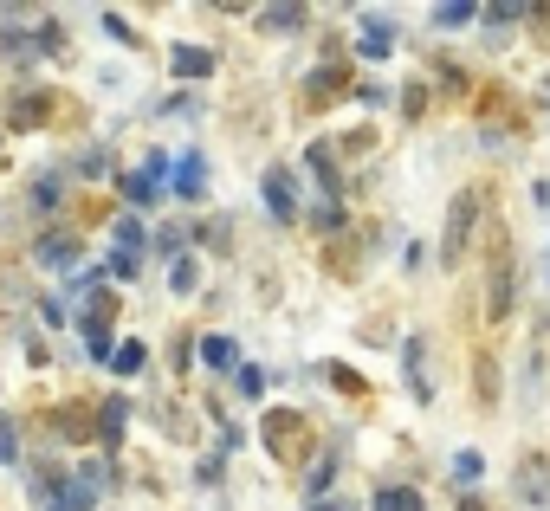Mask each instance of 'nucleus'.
<instances>
[{"label":"nucleus","instance_id":"f257e3e1","mask_svg":"<svg viewBox=\"0 0 550 511\" xmlns=\"http://www.w3.org/2000/svg\"><path fill=\"white\" fill-rule=\"evenodd\" d=\"M473 227H479V195H473V188H460V195L447 201V227H440V266H460V259H466Z\"/></svg>","mask_w":550,"mask_h":511},{"label":"nucleus","instance_id":"f03ea898","mask_svg":"<svg viewBox=\"0 0 550 511\" xmlns=\"http://www.w3.org/2000/svg\"><path fill=\"white\" fill-rule=\"evenodd\" d=\"M104 486H110V473H104L98 460H85L78 473H65V486H59V499H52V511H98Z\"/></svg>","mask_w":550,"mask_h":511},{"label":"nucleus","instance_id":"7ed1b4c3","mask_svg":"<svg viewBox=\"0 0 550 511\" xmlns=\"http://www.w3.org/2000/svg\"><path fill=\"white\" fill-rule=\"evenodd\" d=\"M162 175H169V156H143V169H136V175H117V195L130 207H156L162 201V188H156Z\"/></svg>","mask_w":550,"mask_h":511},{"label":"nucleus","instance_id":"20e7f679","mask_svg":"<svg viewBox=\"0 0 550 511\" xmlns=\"http://www.w3.org/2000/svg\"><path fill=\"white\" fill-rule=\"evenodd\" d=\"M259 188H266V207H272V220H298V169L272 162V169L259 175Z\"/></svg>","mask_w":550,"mask_h":511},{"label":"nucleus","instance_id":"39448f33","mask_svg":"<svg viewBox=\"0 0 550 511\" xmlns=\"http://www.w3.org/2000/svg\"><path fill=\"white\" fill-rule=\"evenodd\" d=\"M512 499L518 505H531V511H550V466L531 453V460H518V473H512Z\"/></svg>","mask_w":550,"mask_h":511},{"label":"nucleus","instance_id":"423d86ee","mask_svg":"<svg viewBox=\"0 0 550 511\" xmlns=\"http://www.w3.org/2000/svg\"><path fill=\"white\" fill-rule=\"evenodd\" d=\"M512 298H518V266H512V253H499V266L486 272V317L492 324L512 311Z\"/></svg>","mask_w":550,"mask_h":511},{"label":"nucleus","instance_id":"0eeeda50","mask_svg":"<svg viewBox=\"0 0 550 511\" xmlns=\"http://www.w3.org/2000/svg\"><path fill=\"white\" fill-rule=\"evenodd\" d=\"M402 376L415 402H434V376H428V337H408L402 343Z\"/></svg>","mask_w":550,"mask_h":511},{"label":"nucleus","instance_id":"6e6552de","mask_svg":"<svg viewBox=\"0 0 550 511\" xmlns=\"http://www.w3.org/2000/svg\"><path fill=\"white\" fill-rule=\"evenodd\" d=\"M78 337H85L91 363H110V356H117V337H110V317L104 311H78Z\"/></svg>","mask_w":550,"mask_h":511},{"label":"nucleus","instance_id":"1a4fd4ad","mask_svg":"<svg viewBox=\"0 0 550 511\" xmlns=\"http://www.w3.org/2000/svg\"><path fill=\"white\" fill-rule=\"evenodd\" d=\"M169 182H175V195H182V201H201V195H208V156L188 149V156L169 169Z\"/></svg>","mask_w":550,"mask_h":511},{"label":"nucleus","instance_id":"9d476101","mask_svg":"<svg viewBox=\"0 0 550 511\" xmlns=\"http://www.w3.org/2000/svg\"><path fill=\"white\" fill-rule=\"evenodd\" d=\"M305 169L318 175V188H324L330 201H337V188H343V169H337V149H330V143H311V149H305Z\"/></svg>","mask_w":550,"mask_h":511},{"label":"nucleus","instance_id":"9b49d317","mask_svg":"<svg viewBox=\"0 0 550 511\" xmlns=\"http://www.w3.org/2000/svg\"><path fill=\"white\" fill-rule=\"evenodd\" d=\"M356 52H363V59H389V52H395V20L369 13V20H363V39H356Z\"/></svg>","mask_w":550,"mask_h":511},{"label":"nucleus","instance_id":"f8f14e48","mask_svg":"<svg viewBox=\"0 0 550 511\" xmlns=\"http://www.w3.org/2000/svg\"><path fill=\"white\" fill-rule=\"evenodd\" d=\"M33 266H72L78 272V240L72 233H46V240H33Z\"/></svg>","mask_w":550,"mask_h":511},{"label":"nucleus","instance_id":"ddd939ff","mask_svg":"<svg viewBox=\"0 0 550 511\" xmlns=\"http://www.w3.org/2000/svg\"><path fill=\"white\" fill-rule=\"evenodd\" d=\"M169 65H175V78H214V65H220V59H214L208 46H175V52H169Z\"/></svg>","mask_w":550,"mask_h":511},{"label":"nucleus","instance_id":"4468645a","mask_svg":"<svg viewBox=\"0 0 550 511\" xmlns=\"http://www.w3.org/2000/svg\"><path fill=\"white\" fill-rule=\"evenodd\" d=\"M305 20H311V13L298 7V0H292V7H266V13H259V33H285V39H292V33H305Z\"/></svg>","mask_w":550,"mask_h":511},{"label":"nucleus","instance_id":"2eb2a0df","mask_svg":"<svg viewBox=\"0 0 550 511\" xmlns=\"http://www.w3.org/2000/svg\"><path fill=\"white\" fill-rule=\"evenodd\" d=\"M201 363L208 369H240V343H233L227 330H214V337H201Z\"/></svg>","mask_w":550,"mask_h":511},{"label":"nucleus","instance_id":"dca6fc26","mask_svg":"<svg viewBox=\"0 0 550 511\" xmlns=\"http://www.w3.org/2000/svg\"><path fill=\"white\" fill-rule=\"evenodd\" d=\"M123 421H130V402H123V395H110L104 414H98V440H104V447H117V440H123Z\"/></svg>","mask_w":550,"mask_h":511},{"label":"nucleus","instance_id":"f3484780","mask_svg":"<svg viewBox=\"0 0 550 511\" xmlns=\"http://www.w3.org/2000/svg\"><path fill=\"white\" fill-rule=\"evenodd\" d=\"M298 427H305L298 414H266V427H259V434H266V447H272V453H285V447L298 440Z\"/></svg>","mask_w":550,"mask_h":511},{"label":"nucleus","instance_id":"a211bd4d","mask_svg":"<svg viewBox=\"0 0 550 511\" xmlns=\"http://www.w3.org/2000/svg\"><path fill=\"white\" fill-rule=\"evenodd\" d=\"M188 240H195V227H182V220H175V227H162V233H149V246H156V253H169V266L188 253Z\"/></svg>","mask_w":550,"mask_h":511},{"label":"nucleus","instance_id":"6ab92c4d","mask_svg":"<svg viewBox=\"0 0 550 511\" xmlns=\"http://www.w3.org/2000/svg\"><path fill=\"white\" fill-rule=\"evenodd\" d=\"M376 511H428V499H421L415 486H382L376 492Z\"/></svg>","mask_w":550,"mask_h":511},{"label":"nucleus","instance_id":"aec40b11","mask_svg":"<svg viewBox=\"0 0 550 511\" xmlns=\"http://www.w3.org/2000/svg\"><path fill=\"white\" fill-rule=\"evenodd\" d=\"M59 486H65V473H52V466H33V473H26V492H33L46 511H52V499H59Z\"/></svg>","mask_w":550,"mask_h":511},{"label":"nucleus","instance_id":"412c9836","mask_svg":"<svg viewBox=\"0 0 550 511\" xmlns=\"http://www.w3.org/2000/svg\"><path fill=\"white\" fill-rule=\"evenodd\" d=\"M195 285H201V259H195V253H182V259L169 266V292H175V298H188Z\"/></svg>","mask_w":550,"mask_h":511},{"label":"nucleus","instance_id":"4be33fe9","mask_svg":"<svg viewBox=\"0 0 550 511\" xmlns=\"http://www.w3.org/2000/svg\"><path fill=\"white\" fill-rule=\"evenodd\" d=\"M59 201H65V175H59V169H46V175L33 182V207H39V214H52Z\"/></svg>","mask_w":550,"mask_h":511},{"label":"nucleus","instance_id":"5701e85b","mask_svg":"<svg viewBox=\"0 0 550 511\" xmlns=\"http://www.w3.org/2000/svg\"><path fill=\"white\" fill-rule=\"evenodd\" d=\"M7 117H13V130H26V123H39V117H46V91H20Z\"/></svg>","mask_w":550,"mask_h":511},{"label":"nucleus","instance_id":"b1692460","mask_svg":"<svg viewBox=\"0 0 550 511\" xmlns=\"http://www.w3.org/2000/svg\"><path fill=\"white\" fill-rule=\"evenodd\" d=\"M143 363H149V350H143L136 337H123V343H117V356H110V369H117V376H136Z\"/></svg>","mask_w":550,"mask_h":511},{"label":"nucleus","instance_id":"393cba45","mask_svg":"<svg viewBox=\"0 0 550 511\" xmlns=\"http://www.w3.org/2000/svg\"><path fill=\"white\" fill-rule=\"evenodd\" d=\"M330 479H337V447H324L318 460H311V473H305V486H311V499H318V492L330 486Z\"/></svg>","mask_w":550,"mask_h":511},{"label":"nucleus","instance_id":"a878e982","mask_svg":"<svg viewBox=\"0 0 550 511\" xmlns=\"http://www.w3.org/2000/svg\"><path fill=\"white\" fill-rule=\"evenodd\" d=\"M233 389L246 395V402H259V395H266V369H253V363H240L233 369Z\"/></svg>","mask_w":550,"mask_h":511},{"label":"nucleus","instance_id":"bb28decb","mask_svg":"<svg viewBox=\"0 0 550 511\" xmlns=\"http://www.w3.org/2000/svg\"><path fill=\"white\" fill-rule=\"evenodd\" d=\"M479 20H486V26H518V20H531V7H512V0H499V7H479Z\"/></svg>","mask_w":550,"mask_h":511},{"label":"nucleus","instance_id":"cd10ccee","mask_svg":"<svg viewBox=\"0 0 550 511\" xmlns=\"http://www.w3.org/2000/svg\"><path fill=\"white\" fill-rule=\"evenodd\" d=\"M0 52H7L13 65H33V59H39V46H33L26 33H7V39H0Z\"/></svg>","mask_w":550,"mask_h":511},{"label":"nucleus","instance_id":"c85d7f7f","mask_svg":"<svg viewBox=\"0 0 550 511\" xmlns=\"http://www.w3.org/2000/svg\"><path fill=\"white\" fill-rule=\"evenodd\" d=\"M330 91H343V65H318L311 72V98H330Z\"/></svg>","mask_w":550,"mask_h":511},{"label":"nucleus","instance_id":"c756f323","mask_svg":"<svg viewBox=\"0 0 550 511\" xmlns=\"http://www.w3.org/2000/svg\"><path fill=\"white\" fill-rule=\"evenodd\" d=\"M104 169H110V149H85V156L72 162V175H85V182H98Z\"/></svg>","mask_w":550,"mask_h":511},{"label":"nucleus","instance_id":"7c9ffc66","mask_svg":"<svg viewBox=\"0 0 550 511\" xmlns=\"http://www.w3.org/2000/svg\"><path fill=\"white\" fill-rule=\"evenodd\" d=\"M479 20V7H466V0H447V7H434V26H466Z\"/></svg>","mask_w":550,"mask_h":511},{"label":"nucleus","instance_id":"2f4dec72","mask_svg":"<svg viewBox=\"0 0 550 511\" xmlns=\"http://www.w3.org/2000/svg\"><path fill=\"white\" fill-rule=\"evenodd\" d=\"M233 233H240V227H233V214H214L208 227H201V240H208V246H233Z\"/></svg>","mask_w":550,"mask_h":511},{"label":"nucleus","instance_id":"473e14b6","mask_svg":"<svg viewBox=\"0 0 550 511\" xmlns=\"http://www.w3.org/2000/svg\"><path fill=\"white\" fill-rule=\"evenodd\" d=\"M479 473H486V460H479V453H453V479H460V486H473Z\"/></svg>","mask_w":550,"mask_h":511},{"label":"nucleus","instance_id":"72a5a7b5","mask_svg":"<svg viewBox=\"0 0 550 511\" xmlns=\"http://www.w3.org/2000/svg\"><path fill=\"white\" fill-rule=\"evenodd\" d=\"M33 46H39V52H59V46H65L59 20H39V26H33Z\"/></svg>","mask_w":550,"mask_h":511},{"label":"nucleus","instance_id":"f704fd0d","mask_svg":"<svg viewBox=\"0 0 550 511\" xmlns=\"http://www.w3.org/2000/svg\"><path fill=\"white\" fill-rule=\"evenodd\" d=\"M13 460H20V434H13V421L0 414V466H13Z\"/></svg>","mask_w":550,"mask_h":511},{"label":"nucleus","instance_id":"c9c22d12","mask_svg":"<svg viewBox=\"0 0 550 511\" xmlns=\"http://www.w3.org/2000/svg\"><path fill=\"white\" fill-rule=\"evenodd\" d=\"M311 227H318V233H337V227H343V207H337V201H324L318 214H311Z\"/></svg>","mask_w":550,"mask_h":511},{"label":"nucleus","instance_id":"e433bc0d","mask_svg":"<svg viewBox=\"0 0 550 511\" xmlns=\"http://www.w3.org/2000/svg\"><path fill=\"white\" fill-rule=\"evenodd\" d=\"M104 33L117 39V46H130V39H136V33H130V20H123V13H104Z\"/></svg>","mask_w":550,"mask_h":511},{"label":"nucleus","instance_id":"4c0bfd02","mask_svg":"<svg viewBox=\"0 0 550 511\" xmlns=\"http://www.w3.org/2000/svg\"><path fill=\"white\" fill-rule=\"evenodd\" d=\"M544 337H550V311H544Z\"/></svg>","mask_w":550,"mask_h":511},{"label":"nucleus","instance_id":"58836bf2","mask_svg":"<svg viewBox=\"0 0 550 511\" xmlns=\"http://www.w3.org/2000/svg\"><path fill=\"white\" fill-rule=\"evenodd\" d=\"M311 511H330V505H324V499H318V505H311Z\"/></svg>","mask_w":550,"mask_h":511}]
</instances>
